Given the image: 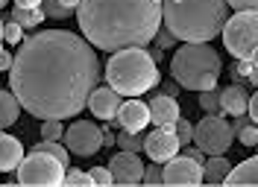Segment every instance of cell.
Listing matches in <instances>:
<instances>
[{"mask_svg":"<svg viewBox=\"0 0 258 187\" xmlns=\"http://www.w3.org/2000/svg\"><path fill=\"white\" fill-rule=\"evenodd\" d=\"M117 146H120V149H129V152H141V149H144V135H141V132H126V129H120Z\"/></svg>","mask_w":258,"mask_h":187,"instance_id":"603a6c76","label":"cell"},{"mask_svg":"<svg viewBox=\"0 0 258 187\" xmlns=\"http://www.w3.org/2000/svg\"><path fill=\"white\" fill-rule=\"evenodd\" d=\"M141 184H164V167H161L159 161H153L150 167H144V178H141Z\"/></svg>","mask_w":258,"mask_h":187,"instance_id":"83f0119b","label":"cell"},{"mask_svg":"<svg viewBox=\"0 0 258 187\" xmlns=\"http://www.w3.org/2000/svg\"><path fill=\"white\" fill-rule=\"evenodd\" d=\"M223 184L229 187H243V184H258V155L246 158L243 164H232V172L226 175Z\"/></svg>","mask_w":258,"mask_h":187,"instance_id":"ac0fdd59","label":"cell"},{"mask_svg":"<svg viewBox=\"0 0 258 187\" xmlns=\"http://www.w3.org/2000/svg\"><path fill=\"white\" fill-rule=\"evenodd\" d=\"M194 143L206 155H226V149L235 143V129L217 111L214 114H206L200 123L194 126Z\"/></svg>","mask_w":258,"mask_h":187,"instance_id":"ba28073f","label":"cell"},{"mask_svg":"<svg viewBox=\"0 0 258 187\" xmlns=\"http://www.w3.org/2000/svg\"><path fill=\"white\" fill-rule=\"evenodd\" d=\"M164 184L170 187L203 184V164L188 155H173L170 161H164Z\"/></svg>","mask_w":258,"mask_h":187,"instance_id":"30bf717a","label":"cell"},{"mask_svg":"<svg viewBox=\"0 0 258 187\" xmlns=\"http://www.w3.org/2000/svg\"><path fill=\"white\" fill-rule=\"evenodd\" d=\"M100 59L82 35L38 30L21 41L9 70V85L21 109L38 120H71L100 85Z\"/></svg>","mask_w":258,"mask_h":187,"instance_id":"6da1fadb","label":"cell"},{"mask_svg":"<svg viewBox=\"0 0 258 187\" xmlns=\"http://www.w3.org/2000/svg\"><path fill=\"white\" fill-rule=\"evenodd\" d=\"M12 62H15V56H12V50H3V47H0V73H6V70H12Z\"/></svg>","mask_w":258,"mask_h":187,"instance_id":"836d02e7","label":"cell"},{"mask_svg":"<svg viewBox=\"0 0 258 187\" xmlns=\"http://www.w3.org/2000/svg\"><path fill=\"white\" fill-rule=\"evenodd\" d=\"M41 9H44V15H47V18H56V21L71 15V9H64L59 0H44V3H41Z\"/></svg>","mask_w":258,"mask_h":187,"instance_id":"4dcf8cb0","label":"cell"},{"mask_svg":"<svg viewBox=\"0 0 258 187\" xmlns=\"http://www.w3.org/2000/svg\"><path fill=\"white\" fill-rule=\"evenodd\" d=\"M77 21L94 50L147 47L161 30V0H80Z\"/></svg>","mask_w":258,"mask_h":187,"instance_id":"7a4b0ae2","label":"cell"},{"mask_svg":"<svg viewBox=\"0 0 258 187\" xmlns=\"http://www.w3.org/2000/svg\"><path fill=\"white\" fill-rule=\"evenodd\" d=\"M235 138L241 140L243 146H258V123H243L235 132Z\"/></svg>","mask_w":258,"mask_h":187,"instance_id":"4316f807","label":"cell"},{"mask_svg":"<svg viewBox=\"0 0 258 187\" xmlns=\"http://www.w3.org/2000/svg\"><path fill=\"white\" fill-rule=\"evenodd\" d=\"M197 103H200V109L206 111V114H214V111H220V91H214V88L200 91Z\"/></svg>","mask_w":258,"mask_h":187,"instance_id":"cb8c5ba5","label":"cell"},{"mask_svg":"<svg viewBox=\"0 0 258 187\" xmlns=\"http://www.w3.org/2000/svg\"><path fill=\"white\" fill-rule=\"evenodd\" d=\"M106 85L114 88L120 97H141L159 85V64L153 62L150 50L126 47L114 50L106 62Z\"/></svg>","mask_w":258,"mask_h":187,"instance_id":"277c9868","label":"cell"},{"mask_svg":"<svg viewBox=\"0 0 258 187\" xmlns=\"http://www.w3.org/2000/svg\"><path fill=\"white\" fill-rule=\"evenodd\" d=\"M150 56H153V62H156V64L161 62V50H156V47H153V50H150Z\"/></svg>","mask_w":258,"mask_h":187,"instance_id":"60d3db41","label":"cell"},{"mask_svg":"<svg viewBox=\"0 0 258 187\" xmlns=\"http://www.w3.org/2000/svg\"><path fill=\"white\" fill-rule=\"evenodd\" d=\"M91 181H94V184H103V187L114 184L112 170H109V167H91Z\"/></svg>","mask_w":258,"mask_h":187,"instance_id":"1f68e13d","label":"cell"},{"mask_svg":"<svg viewBox=\"0 0 258 187\" xmlns=\"http://www.w3.org/2000/svg\"><path fill=\"white\" fill-rule=\"evenodd\" d=\"M179 117V103L170 94H159L150 100V123L153 126H173Z\"/></svg>","mask_w":258,"mask_h":187,"instance_id":"9a60e30c","label":"cell"},{"mask_svg":"<svg viewBox=\"0 0 258 187\" xmlns=\"http://www.w3.org/2000/svg\"><path fill=\"white\" fill-rule=\"evenodd\" d=\"M179 138H176V129L173 126H156L150 135L144 138V152L150 155V161H170V158L179 152Z\"/></svg>","mask_w":258,"mask_h":187,"instance_id":"8fae6325","label":"cell"},{"mask_svg":"<svg viewBox=\"0 0 258 187\" xmlns=\"http://www.w3.org/2000/svg\"><path fill=\"white\" fill-rule=\"evenodd\" d=\"M229 21L226 0H161V24L179 41H211Z\"/></svg>","mask_w":258,"mask_h":187,"instance_id":"3957f363","label":"cell"},{"mask_svg":"<svg viewBox=\"0 0 258 187\" xmlns=\"http://www.w3.org/2000/svg\"><path fill=\"white\" fill-rule=\"evenodd\" d=\"M246 111H249V120H252V123H258V97H249V106H246Z\"/></svg>","mask_w":258,"mask_h":187,"instance_id":"e575fe53","label":"cell"},{"mask_svg":"<svg viewBox=\"0 0 258 187\" xmlns=\"http://www.w3.org/2000/svg\"><path fill=\"white\" fill-rule=\"evenodd\" d=\"M64 146L71 149V155L91 158L103 149V129L91 120H77L64 129Z\"/></svg>","mask_w":258,"mask_h":187,"instance_id":"9c48e42d","label":"cell"},{"mask_svg":"<svg viewBox=\"0 0 258 187\" xmlns=\"http://www.w3.org/2000/svg\"><path fill=\"white\" fill-rule=\"evenodd\" d=\"M3 41H6V44H21V41H24V27H21L18 21H12V18L3 24Z\"/></svg>","mask_w":258,"mask_h":187,"instance_id":"d4e9b609","label":"cell"},{"mask_svg":"<svg viewBox=\"0 0 258 187\" xmlns=\"http://www.w3.org/2000/svg\"><path fill=\"white\" fill-rule=\"evenodd\" d=\"M41 138L44 140H62L64 138V126H62V120H44L41 123Z\"/></svg>","mask_w":258,"mask_h":187,"instance_id":"484cf974","label":"cell"},{"mask_svg":"<svg viewBox=\"0 0 258 187\" xmlns=\"http://www.w3.org/2000/svg\"><path fill=\"white\" fill-rule=\"evenodd\" d=\"M156 38H159L161 47H167L170 41H173V35H170V32H156Z\"/></svg>","mask_w":258,"mask_h":187,"instance_id":"74e56055","label":"cell"},{"mask_svg":"<svg viewBox=\"0 0 258 187\" xmlns=\"http://www.w3.org/2000/svg\"><path fill=\"white\" fill-rule=\"evenodd\" d=\"M109 170H112L114 184L132 187V184H141V178H144V161L138 158V152L120 149V152L109 161Z\"/></svg>","mask_w":258,"mask_h":187,"instance_id":"7c38bea8","label":"cell"},{"mask_svg":"<svg viewBox=\"0 0 258 187\" xmlns=\"http://www.w3.org/2000/svg\"><path fill=\"white\" fill-rule=\"evenodd\" d=\"M21 161H24V146H21V140L12 138V135H6V132L0 129V172L18 170Z\"/></svg>","mask_w":258,"mask_h":187,"instance_id":"2e32d148","label":"cell"},{"mask_svg":"<svg viewBox=\"0 0 258 187\" xmlns=\"http://www.w3.org/2000/svg\"><path fill=\"white\" fill-rule=\"evenodd\" d=\"M223 47L235 59H252L258 53V9L235 12L223 24Z\"/></svg>","mask_w":258,"mask_h":187,"instance_id":"52a82bcc","label":"cell"},{"mask_svg":"<svg viewBox=\"0 0 258 187\" xmlns=\"http://www.w3.org/2000/svg\"><path fill=\"white\" fill-rule=\"evenodd\" d=\"M44 18H47V15H44V9H41V6H38V9H21V6L12 9V21H18L24 30H35Z\"/></svg>","mask_w":258,"mask_h":187,"instance_id":"44dd1931","label":"cell"},{"mask_svg":"<svg viewBox=\"0 0 258 187\" xmlns=\"http://www.w3.org/2000/svg\"><path fill=\"white\" fill-rule=\"evenodd\" d=\"M246 106H249V94H246V88H241V85H229V88L220 91V111L238 117V114H246Z\"/></svg>","mask_w":258,"mask_h":187,"instance_id":"e0dca14e","label":"cell"},{"mask_svg":"<svg viewBox=\"0 0 258 187\" xmlns=\"http://www.w3.org/2000/svg\"><path fill=\"white\" fill-rule=\"evenodd\" d=\"M6 3H9V0H0V9H3V6H6Z\"/></svg>","mask_w":258,"mask_h":187,"instance_id":"7bdbcfd3","label":"cell"},{"mask_svg":"<svg viewBox=\"0 0 258 187\" xmlns=\"http://www.w3.org/2000/svg\"><path fill=\"white\" fill-rule=\"evenodd\" d=\"M229 3V9H235V12H243V9H258V0H226Z\"/></svg>","mask_w":258,"mask_h":187,"instance_id":"d6a6232c","label":"cell"},{"mask_svg":"<svg viewBox=\"0 0 258 187\" xmlns=\"http://www.w3.org/2000/svg\"><path fill=\"white\" fill-rule=\"evenodd\" d=\"M114 143H117V138H114L106 126H103V146H114Z\"/></svg>","mask_w":258,"mask_h":187,"instance_id":"8d00e7d4","label":"cell"},{"mask_svg":"<svg viewBox=\"0 0 258 187\" xmlns=\"http://www.w3.org/2000/svg\"><path fill=\"white\" fill-rule=\"evenodd\" d=\"M44 0H15V6H21V9H38Z\"/></svg>","mask_w":258,"mask_h":187,"instance_id":"d590c367","label":"cell"},{"mask_svg":"<svg viewBox=\"0 0 258 187\" xmlns=\"http://www.w3.org/2000/svg\"><path fill=\"white\" fill-rule=\"evenodd\" d=\"M32 149H44V152H50V155L59 158L64 167H71V149H68L64 143H59V140H44L41 138V143H35Z\"/></svg>","mask_w":258,"mask_h":187,"instance_id":"7402d4cb","label":"cell"},{"mask_svg":"<svg viewBox=\"0 0 258 187\" xmlns=\"http://www.w3.org/2000/svg\"><path fill=\"white\" fill-rule=\"evenodd\" d=\"M173 129H176V138L182 146H188V143H194V126L188 123V120H182V114L176 117V123H173Z\"/></svg>","mask_w":258,"mask_h":187,"instance_id":"f1b7e54d","label":"cell"},{"mask_svg":"<svg viewBox=\"0 0 258 187\" xmlns=\"http://www.w3.org/2000/svg\"><path fill=\"white\" fill-rule=\"evenodd\" d=\"M120 103H123V97L114 91V88H100L97 85L94 91H91V97H88V106L85 109L94 114L97 120H106V123H112L114 117H117V109H120Z\"/></svg>","mask_w":258,"mask_h":187,"instance_id":"5bb4252c","label":"cell"},{"mask_svg":"<svg viewBox=\"0 0 258 187\" xmlns=\"http://www.w3.org/2000/svg\"><path fill=\"white\" fill-rule=\"evenodd\" d=\"M0 47H3V21H0Z\"/></svg>","mask_w":258,"mask_h":187,"instance_id":"b9f144b4","label":"cell"},{"mask_svg":"<svg viewBox=\"0 0 258 187\" xmlns=\"http://www.w3.org/2000/svg\"><path fill=\"white\" fill-rule=\"evenodd\" d=\"M112 123L117 129H126V132H144L150 126V106L141 100H123Z\"/></svg>","mask_w":258,"mask_h":187,"instance_id":"4fadbf2b","label":"cell"},{"mask_svg":"<svg viewBox=\"0 0 258 187\" xmlns=\"http://www.w3.org/2000/svg\"><path fill=\"white\" fill-rule=\"evenodd\" d=\"M18 175L15 181L18 184H27V187H59L64 184V167L56 155H50L44 149H30L24 161L18 164Z\"/></svg>","mask_w":258,"mask_h":187,"instance_id":"8992f818","label":"cell"},{"mask_svg":"<svg viewBox=\"0 0 258 187\" xmlns=\"http://www.w3.org/2000/svg\"><path fill=\"white\" fill-rule=\"evenodd\" d=\"M223 73L220 53L209 41H182L170 59V76L185 91H209L217 88V79Z\"/></svg>","mask_w":258,"mask_h":187,"instance_id":"5b68a950","label":"cell"},{"mask_svg":"<svg viewBox=\"0 0 258 187\" xmlns=\"http://www.w3.org/2000/svg\"><path fill=\"white\" fill-rule=\"evenodd\" d=\"M64 184H74V187H88V184H94L91 181V172H82V170H68L64 172Z\"/></svg>","mask_w":258,"mask_h":187,"instance_id":"f546056e","label":"cell"},{"mask_svg":"<svg viewBox=\"0 0 258 187\" xmlns=\"http://www.w3.org/2000/svg\"><path fill=\"white\" fill-rule=\"evenodd\" d=\"M229 172H232V164L226 161V155H209L203 164V184H223Z\"/></svg>","mask_w":258,"mask_h":187,"instance_id":"d6986e66","label":"cell"},{"mask_svg":"<svg viewBox=\"0 0 258 187\" xmlns=\"http://www.w3.org/2000/svg\"><path fill=\"white\" fill-rule=\"evenodd\" d=\"M246 82H252V85L258 88V64H252V73L246 76Z\"/></svg>","mask_w":258,"mask_h":187,"instance_id":"ab89813d","label":"cell"},{"mask_svg":"<svg viewBox=\"0 0 258 187\" xmlns=\"http://www.w3.org/2000/svg\"><path fill=\"white\" fill-rule=\"evenodd\" d=\"M64 9H71V12H77V6H80V0H59Z\"/></svg>","mask_w":258,"mask_h":187,"instance_id":"f35d334b","label":"cell"},{"mask_svg":"<svg viewBox=\"0 0 258 187\" xmlns=\"http://www.w3.org/2000/svg\"><path fill=\"white\" fill-rule=\"evenodd\" d=\"M255 97H258V91H255Z\"/></svg>","mask_w":258,"mask_h":187,"instance_id":"ee69618b","label":"cell"},{"mask_svg":"<svg viewBox=\"0 0 258 187\" xmlns=\"http://www.w3.org/2000/svg\"><path fill=\"white\" fill-rule=\"evenodd\" d=\"M18 117H21V103H18V97L12 94V88H9V91L0 88V129H9Z\"/></svg>","mask_w":258,"mask_h":187,"instance_id":"ffe728a7","label":"cell"}]
</instances>
